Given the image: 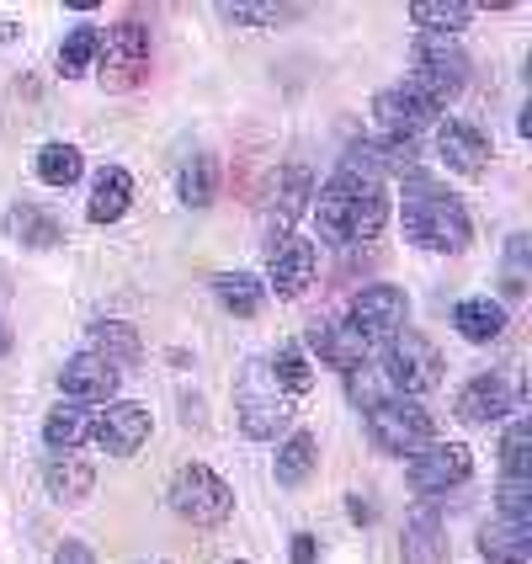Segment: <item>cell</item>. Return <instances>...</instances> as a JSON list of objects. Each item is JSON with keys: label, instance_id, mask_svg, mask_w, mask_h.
Returning <instances> with one entry per match:
<instances>
[{"label": "cell", "instance_id": "cell-42", "mask_svg": "<svg viewBox=\"0 0 532 564\" xmlns=\"http://www.w3.org/2000/svg\"><path fill=\"white\" fill-rule=\"evenodd\" d=\"M11 351V325H6V314H0V357Z\"/></svg>", "mask_w": 532, "mask_h": 564}, {"label": "cell", "instance_id": "cell-22", "mask_svg": "<svg viewBox=\"0 0 532 564\" xmlns=\"http://www.w3.org/2000/svg\"><path fill=\"white\" fill-rule=\"evenodd\" d=\"M128 208H133V176H128L123 165H101V171H96V187H91V203H86L91 224H118Z\"/></svg>", "mask_w": 532, "mask_h": 564}, {"label": "cell", "instance_id": "cell-28", "mask_svg": "<svg viewBox=\"0 0 532 564\" xmlns=\"http://www.w3.org/2000/svg\"><path fill=\"white\" fill-rule=\"evenodd\" d=\"M32 171H37V182L43 187H75L80 182V171H86V155L75 150V144H43L37 150V160H32Z\"/></svg>", "mask_w": 532, "mask_h": 564}, {"label": "cell", "instance_id": "cell-33", "mask_svg": "<svg viewBox=\"0 0 532 564\" xmlns=\"http://www.w3.org/2000/svg\"><path fill=\"white\" fill-rule=\"evenodd\" d=\"M96 54H101V32H96V28L64 32V43H59V75H64V80L86 75V69L96 64Z\"/></svg>", "mask_w": 532, "mask_h": 564}, {"label": "cell", "instance_id": "cell-27", "mask_svg": "<svg viewBox=\"0 0 532 564\" xmlns=\"http://www.w3.org/2000/svg\"><path fill=\"white\" fill-rule=\"evenodd\" d=\"M43 485H48V496H54V501L75 506V501H86V496H91L96 469L91 464H80V458H69V453H59V458L43 469Z\"/></svg>", "mask_w": 532, "mask_h": 564}, {"label": "cell", "instance_id": "cell-26", "mask_svg": "<svg viewBox=\"0 0 532 564\" xmlns=\"http://www.w3.org/2000/svg\"><path fill=\"white\" fill-rule=\"evenodd\" d=\"M453 330H458L464 341L485 346L506 330V310L496 299H464V304H453Z\"/></svg>", "mask_w": 532, "mask_h": 564}, {"label": "cell", "instance_id": "cell-14", "mask_svg": "<svg viewBox=\"0 0 532 564\" xmlns=\"http://www.w3.org/2000/svg\"><path fill=\"white\" fill-rule=\"evenodd\" d=\"M118 383L123 373L112 368V362H101L96 351H75L69 362L59 368V394L69 405H112V394H118Z\"/></svg>", "mask_w": 532, "mask_h": 564}, {"label": "cell", "instance_id": "cell-17", "mask_svg": "<svg viewBox=\"0 0 532 564\" xmlns=\"http://www.w3.org/2000/svg\"><path fill=\"white\" fill-rule=\"evenodd\" d=\"M437 155L447 171H458V176H485V165H490V133L474 123H458V118H447L437 123Z\"/></svg>", "mask_w": 532, "mask_h": 564}, {"label": "cell", "instance_id": "cell-20", "mask_svg": "<svg viewBox=\"0 0 532 564\" xmlns=\"http://www.w3.org/2000/svg\"><path fill=\"white\" fill-rule=\"evenodd\" d=\"M6 235L22 251H54V246H64V224L43 203H11L6 208Z\"/></svg>", "mask_w": 532, "mask_h": 564}, {"label": "cell", "instance_id": "cell-24", "mask_svg": "<svg viewBox=\"0 0 532 564\" xmlns=\"http://www.w3.org/2000/svg\"><path fill=\"white\" fill-rule=\"evenodd\" d=\"M214 293H219V310L235 314V319H256V314L267 310V282L256 278V272H219Z\"/></svg>", "mask_w": 532, "mask_h": 564}, {"label": "cell", "instance_id": "cell-39", "mask_svg": "<svg viewBox=\"0 0 532 564\" xmlns=\"http://www.w3.org/2000/svg\"><path fill=\"white\" fill-rule=\"evenodd\" d=\"M54 564H96V554L80 543V538H64L59 549H54Z\"/></svg>", "mask_w": 532, "mask_h": 564}, {"label": "cell", "instance_id": "cell-5", "mask_svg": "<svg viewBox=\"0 0 532 564\" xmlns=\"http://www.w3.org/2000/svg\"><path fill=\"white\" fill-rule=\"evenodd\" d=\"M432 432L437 421L426 415L421 400H400V394H383L373 410H368V437H373L378 453H394V458H415L421 447H432Z\"/></svg>", "mask_w": 532, "mask_h": 564}, {"label": "cell", "instance_id": "cell-3", "mask_svg": "<svg viewBox=\"0 0 532 564\" xmlns=\"http://www.w3.org/2000/svg\"><path fill=\"white\" fill-rule=\"evenodd\" d=\"M405 91H415L421 101H432V107H447V101H458V96L469 91V54L453 43V37H415V48H410V80Z\"/></svg>", "mask_w": 532, "mask_h": 564}, {"label": "cell", "instance_id": "cell-30", "mask_svg": "<svg viewBox=\"0 0 532 564\" xmlns=\"http://www.w3.org/2000/svg\"><path fill=\"white\" fill-rule=\"evenodd\" d=\"M267 373H272V383H278L287 400H298V394H310L314 389V368L304 351H293V346H278L272 357H267Z\"/></svg>", "mask_w": 532, "mask_h": 564}, {"label": "cell", "instance_id": "cell-34", "mask_svg": "<svg viewBox=\"0 0 532 564\" xmlns=\"http://www.w3.org/2000/svg\"><path fill=\"white\" fill-rule=\"evenodd\" d=\"M501 479H532V432H528V421H506V432H501Z\"/></svg>", "mask_w": 532, "mask_h": 564}, {"label": "cell", "instance_id": "cell-11", "mask_svg": "<svg viewBox=\"0 0 532 564\" xmlns=\"http://www.w3.org/2000/svg\"><path fill=\"white\" fill-rule=\"evenodd\" d=\"M522 405V389L511 373H474L458 389V421L469 426H490V421H511V410Z\"/></svg>", "mask_w": 532, "mask_h": 564}, {"label": "cell", "instance_id": "cell-41", "mask_svg": "<svg viewBox=\"0 0 532 564\" xmlns=\"http://www.w3.org/2000/svg\"><path fill=\"white\" fill-rule=\"evenodd\" d=\"M346 517H351L357 528H368V522H373L378 511H373V501H362V496H346Z\"/></svg>", "mask_w": 532, "mask_h": 564}, {"label": "cell", "instance_id": "cell-19", "mask_svg": "<svg viewBox=\"0 0 532 564\" xmlns=\"http://www.w3.org/2000/svg\"><path fill=\"white\" fill-rule=\"evenodd\" d=\"M400 560L405 564H447V522L437 506H415L400 533Z\"/></svg>", "mask_w": 532, "mask_h": 564}, {"label": "cell", "instance_id": "cell-12", "mask_svg": "<svg viewBox=\"0 0 532 564\" xmlns=\"http://www.w3.org/2000/svg\"><path fill=\"white\" fill-rule=\"evenodd\" d=\"M314 272H319V251H314L304 235H282V240H272V251H267V293L298 299V293H310Z\"/></svg>", "mask_w": 532, "mask_h": 564}, {"label": "cell", "instance_id": "cell-2", "mask_svg": "<svg viewBox=\"0 0 532 564\" xmlns=\"http://www.w3.org/2000/svg\"><path fill=\"white\" fill-rule=\"evenodd\" d=\"M405 240L410 246H421V251L458 256V251H469L474 219H469V208H464L447 187L426 182V176H410V187H405Z\"/></svg>", "mask_w": 532, "mask_h": 564}, {"label": "cell", "instance_id": "cell-4", "mask_svg": "<svg viewBox=\"0 0 532 564\" xmlns=\"http://www.w3.org/2000/svg\"><path fill=\"white\" fill-rule=\"evenodd\" d=\"M235 415H240V432H246L251 442L278 437L282 426L293 421V400L272 383L267 357H261V362H246V373H240V383H235Z\"/></svg>", "mask_w": 532, "mask_h": 564}, {"label": "cell", "instance_id": "cell-37", "mask_svg": "<svg viewBox=\"0 0 532 564\" xmlns=\"http://www.w3.org/2000/svg\"><path fill=\"white\" fill-rule=\"evenodd\" d=\"M496 517H511V522H532V479H501V496H496Z\"/></svg>", "mask_w": 532, "mask_h": 564}, {"label": "cell", "instance_id": "cell-40", "mask_svg": "<svg viewBox=\"0 0 532 564\" xmlns=\"http://www.w3.org/2000/svg\"><path fill=\"white\" fill-rule=\"evenodd\" d=\"M287 560H293V564H314V560H319V543H314V533H293V543H287Z\"/></svg>", "mask_w": 532, "mask_h": 564}, {"label": "cell", "instance_id": "cell-25", "mask_svg": "<svg viewBox=\"0 0 532 564\" xmlns=\"http://www.w3.org/2000/svg\"><path fill=\"white\" fill-rule=\"evenodd\" d=\"M91 351L123 373V368L139 362V351H144V346H139V330H133L128 319H96L91 325Z\"/></svg>", "mask_w": 532, "mask_h": 564}, {"label": "cell", "instance_id": "cell-16", "mask_svg": "<svg viewBox=\"0 0 532 564\" xmlns=\"http://www.w3.org/2000/svg\"><path fill=\"white\" fill-rule=\"evenodd\" d=\"M341 171L368 176V182H378V176H405V182L410 176H421L415 144H405V139H357V144H346Z\"/></svg>", "mask_w": 532, "mask_h": 564}, {"label": "cell", "instance_id": "cell-7", "mask_svg": "<svg viewBox=\"0 0 532 564\" xmlns=\"http://www.w3.org/2000/svg\"><path fill=\"white\" fill-rule=\"evenodd\" d=\"M150 75V32L133 17L118 22L112 32H101V54H96V80L101 91H133Z\"/></svg>", "mask_w": 532, "mask_h": 564}, {"label": "cell", "instance_id": "cell-8", "mask_svg": "<svg viewBox=\"0 0 532 564\" xmlns=\"http://www.w3.org/2000/svg\"><path fill=\"white\" fill-rule=\"evenodd\" d=\"M383 373H389V383H394L400 400H415V394L437 389L442 383L437 341H426V336H415V330H400L394 341L383 346Z\"/></svg>", "mask_w": 532, "mask_h": 564}, {"label": "cell", "instance_id": "cell-13", "mask_svg": "<svg viewBox=\"0 0 532 564\" xmlns=\"http://www.w3.org/2000/svg\"><path fill=\"white\" fill-rule=\"evenodd\" d=\"M91 442L107 453V458H133L144 442H150V410L128 405V400H112V405L96 410Z\"/></svg>", "mask_w": 532, "mask_h": 564}, {"label": "cell", "instance_id": "cell-38", "mask_svg": "<svg viewBox=\"0 0 532 564\" xmlns=\"http://www.w3.org/2000/svg\"><path fill=\"white\" fill-rule=\"evenodd\" d=\"M224 17L229 22H261V28H272V22L293 17V11H278V6H224Z\"/></svg>", "mask_w": 532, "mask_h": 564}, {"label": "cell", "instance_id": "cell-32", "mask_svg": "<svg viewBox=\"0 0 532 564\" xmlns=\"http://www.w3.org/2000/svg\"><path fill=\"white\" fill-rule=\"evenodd\" d=\"M410 22L426 32V37H447V32L469 28V22H474V6H464V0H447V6L421 0V6H410Z\"/></svg>", "mask_w": 532, "mask_h": 564}, {"label": "cell", "instance_id": "cell-6", "mask_svg": "<svg viewBox=\"0 0 532 564\" xmlns=\"http://www.w3.org/2000/svg\"><path fill=\"white\" fill-rule=\"evenodd\" d=\"M171 511L182 522H192V528H219L224 517L235 511V490L208 464H182L176 479H171Z\"/></svg>", "mask_w": 532, "mask_h": 564}, {"label": "cell", "instance_id": "cell-43", "mask_svg": "<svg viewBox=\"0 0 532 564\" xmlns=\"http://www.w3.org/2000/svg\"><path fill=\"white\" fill-rule=\"evenodd\" d=\"M235 564H246V560H235Z\"/></svg>", "mask_w": 532, "mask_h": 564}, {"label": "cell", "instance_id": "cell-36", "mask_svg": "<svg viewBox=\"0 0 532 564\" xmlns=\"http://www.w3.org/2000/svg\"><path fill=\"white\" fill-rule=\"evenodd\" d=\"M528 235H511V240H506V299H511V304H517V299H522V293H528V272H522V267H528Z\"/></svg>", "mask_w": 532, "mask_h": 564}, {"label": "cell", "instance_id": "cell-18", "mask_svg": "<svg viewBox=\"0 0 532 564\" xmlns=\"http://www.w3.org/2000/svg\"><path fill=\"white\" fill-rule=\"evenodd\" d=\"M310 351L325 362V368H336V373H346V378H357L362 368H368V341H362L346 319H325V325H314Z\"/></svg>", "mask_w": 532, "mask_h": 564}, {"label": "cell", "instance_id": "cell-9", "mask_svg": "<svg viewBox=\"0 0 532 564\" xmlns=\"http://www.w3.org/2000/svg\"><path fill=\"white\" fill-rule=\"evenodd\" d=\"M410 319V293L394 288V282H368L357 288L351 310H346V325L362 336V341H394Z\"/></svg>", "mask_w": 532, "mask_h": 564}, {"label": "cell", "instance_id": "cell-10", "mask_svg": "<svg viewBox=\"0 0 532 564\" xmlns=\"http://www.w3.org/2000/svg\"><path fill=\"white\" fill-rule=\"evenodd\" d=\"M474 469V453L464 442H432V447H421L415 458H405V479L415 496H447V490H458Z\"/></svg>", "mask_w": 532, "mask_h": 564}, {"label": "cell", "instance_id": "cell-15", "mask_svg": "<svg viewBox=\"0 0 532 564\" xmlns=\"http://www.w3.org/2000/svg\"><path fill=\"white\" fill-rule=\"evenodd\" d=\"M373 123L383 128V139H405V144H415L432 123H442V112L432 101H421L415 91H405V86H389V91L373 96Z\"/></svg>", "mask_w": 532, "mask_h": 564}, {"label": "cell", "instance_id": "cell-35", "mask_svg": "<svg viewBox=\"0 0 532 564\" xmlns=\"http://www.w3.org/2000/svg\"><path fill=\"white\" fill-rule=\"evenodd\" d=\"M310 203H314L310 171H304V165H293V171H287V182H282V192H278V214H282V224L298 219V214H304Z\"/></svg>", "mask_w": 532, "mask_h": 564}, {"label": "cell", "instance_id": "cell-31", "mask_svg": "<svg viewBox=\"0 0 532 564\" xmlns=\"http://www.w3.org/2000/svg\"><path fill=\"white\" fill-rule=\"evenodd\" d=\"M314 458H319V447H314L310 432H293V437L282 442V453H278V485L282 490H298V485L314 474Z\"/></svg>", "mask_w": 532, "mask_h": 564}, {"label": "cell", "instance_id": "cell-21", "mask_svg": "<svg viewBox=\"0 0 532 564\" xmlns=\"http://www.w3.org/2000/svg\"><path fill=\"white\" fill-rule=\"evenodd\" d=\"M479 554L490 564H532V522L490 517V522L479 528Z\"/></svg>", "mask_w": 532, "mask_h": 564}, {"label": "cell", "instance_id": "cell-1", "mask_svg": "<svg viewBox=\"0 0 532 564\" xmlns=\"http://www.w3.org/2000/svg\"><path fill=\"white\" fill-rule=\"evenodd\" d=\"M314 224H319V240L325 246H368L383 235L389 224V197L378 182L368 176H351V171H336L325 187L314 192L310 203Z\"/></svg>", "mask_w": 532, "mask_h": 564}, {"label": "cell", "instance_id": "cell-23", "mask_svg": "<svg viewBox=\"0 0 532 564\" xmlns=\"http://www.w3.org/2000/svg\"><path fill=\"white\" fill-rule=\"evenodd\" d=\"M91 426H96V410L59 400V405L43 415V442H48L54 453H75L80 442H91Z\"/></svg>", "mask_w": 532, "mask_h": 564}, {"label": "cell", "instance_id": "cell-29", "mask_svg": "<svg viewBox=\"0 0 532 564\" xmlns=\"http://www.w3.org/2000/svg\"><path fill=\"white\" fill-rule=\"evenodd\" d=\"M214 192H219V160L214 155H192L187 165H182V176H176V197L197 214V208H208V203H214Z\"/></svg>", "mask_w": 532, "mask_h": 564}]
</instances>
